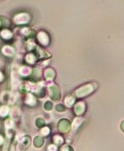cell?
Returning <instances> with one entry per match:
<instances>
[{"label":"cell","instance_id":"obj_1","mask_svg":"<svg viewBox=\"0 0 124 151\" xmlns=\"http://www.w3.org/2000/svg\"><path fill=\"white\" fill-rule=\"evenodd\" d=\"M69 123L67 122V121H65V120H63V121H61L60 123V125H59V128H60V130H62V132H66V131H67L68 130H69Z\"/></svg>","mask_w":124,"mask_h":151},{"label":"cell","instance_id":"obj_2","mask_svg":"<svg viewBox=\"0 0 124 151\" xmlns=\"http://www.w3.org/2000/svg\"><path fill=\"white\" fill-rule=\"evenodd\" d=\"M42 142H43V140H42L41 137L37 136V137L36 138V140H35V144H36V147H40V146H41Z\"/></svg>","mask_w":124,"mask_h":151},{"label":"cell","instance_id":"obj_3","mask_svg":"<svg viewBox=\"0 0 124 151\" xmlns=\"http://www.w3.org/2000/svg\"><path fill=\"white\" fill-rule=\"evenodd\" d=\"M8 113V108L7 107H2L1 109H0V115H2V116H4V115H6Z\"/></svg>","mask_w":124,"mask_h":151},{"label":"cell","instance_id":"obj_4","mask_svg":"<svg viewBox=\"0 0 124 151\" xmlns=\"http://www.w3.org/2000/svg\"><path fill=\"white\" fill-rule=\"evenodd\" d=\"M42 133L45 134V135H48V128H45V129L42 130Z\"/></svg>","mask_w":124,"mask_h":151},{"label":"cell","instance_id":"obj_5","mask_svg":"<svg viewBox=\"0 0 124 151\" xmlns=\"http://www.w3.org/2000/svg\"><path fill=\"white\" fill-rule=\"evenodd\" d=\"M49 150L55 151L56 150V147H55V146H50V147H49Z\"/></svg>","mask_w":124,"mask_h":151},{"label":"cell","instance_id":"obj_6","mask_svg":"<svg viewBox=\"0 0 124 151\" xmlns=\"http://www.w3.org/2000/svg\"><path fill=\"white\" fill-rule=\"evenodd\" d=\"M22 16H23V14H22V15H19V16H18L17 18H18V19H20V18H21ZM22 19V22H21V23H24V22H25V21L23 20V19Z\"/></svg>","mask_w":124,"mask_h":151},{"label":"cell","instance_id":"obj_7","mask_svg":"<svg viewBox=\"0 0 124 151\" xmlns=\"http://www.w3.org/2000/svg\"><path fill=\"white\" fill-rule=\"evenodd\" d=\"M3 142H4V139H3V137L0 135V144H2V143H3Z\"/></svg>","mask_w":124,"mask_h":151},{"label":"cell","instance_id":"obj_8","mask_svg":"<svg viewBox=\"0 0 124 151\" xmlns=\"http://www.w3.org/2000/svg\"><path fill=\"white\" fill-rule=\"evenodd\" d=\"M123 129L124 130V123H123Z\"/></svg>","mask_w":124,"mask_h":151}]
</instances>
